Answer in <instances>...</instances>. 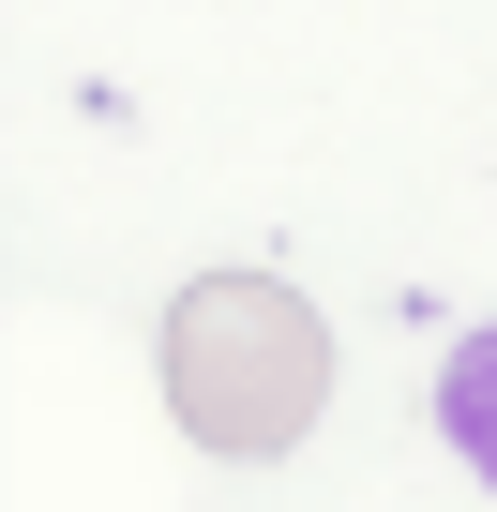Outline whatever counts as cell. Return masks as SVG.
I'll return each mask as SVG.
<instances>
[{
  "label": "cell",
  "mask_w": 497,
  "mask_h": 512,
  "mask_svg": "<svg viewBox=\"0 0 497 512\" xmlns=\"http://www.w3.org/2000/svg\"><path fill=\"white\" fill-rule=\"evenodd\" d=\"M151 347H166V407H181V437L226 452V467L302 452V422L332 407V317H317L287 272H196V287L166 302Z\"/></svg>",
  "instance_id": "6da1fadb"
},
{
  "label": "cell",
  "mask_w": 497,
  "mask_h": 512,
  "mask_svg": "<svg viewBox=\"0 0 497 512\" xmlns=\"http://www.w3.org/2000/svg\"><path fill=\"white\" fill-rule=\"evenodd\" d=\"M437 422H452V452H467V467H497V332L437 377Z\"/></svg>",
  "instance_id": "7a4b0ae2"
}]
</instances>
